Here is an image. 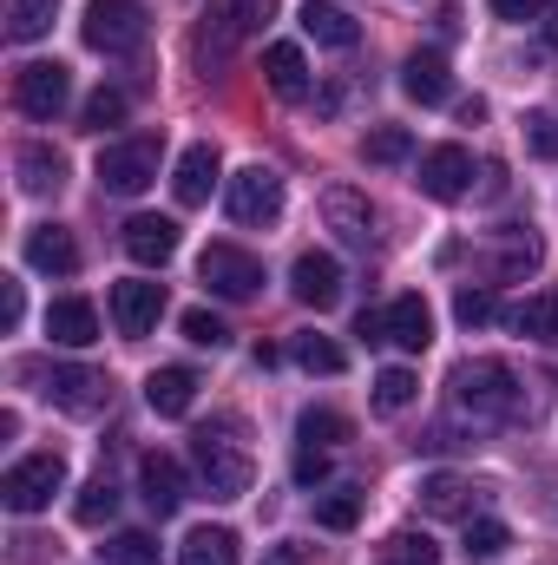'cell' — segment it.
Instances as JSON below:
<instances>
[{
    "label": "cell",
    "mask_w": 558,
    "mask_h": 565,
    "mask_svg": "<svg viewBox=\"0 0 558 565\" xmlns=\"http://www.w3.org/2000/svg\"><path fill=\"white\" fill-rule=\"evenodd\" d=\"M453 316H460L466 329H480V322H493V316H500V302H493V289H486V282H460V289H453Z\"/></svg>",
    "instance_id": "37"
},
{
    "label": "cell",
    "mask_w": 558,
    "mask_h": 565,
    "mask_svg": "<svg viewBox=\"0 0 558 565\" xmlns=\"http://www.w3.org/2000/svg\"><path fill=\"white\" fill-rule=\"evenodd\" d=\"M322 217H329V231H335L342 244H355V250H368V244H375V211H368V198H362V191L329 184V191H322Z\"/></svg>",
    "instance_id": "11"
},
{
    "label": "cell",
    "mask_w": 558,
    "mask_h": 565,
    "mask_svg": "<svg viewBox=\"0 0 558 565\" xmlns=\"http://www.w3.org/2000/svg\"><path fill=\"white\" fill-rule=\"evenodd\" d=\"M539 26H546V46L558 53V7H546V20H539Z\"/></svg>",
    "instance_id": "51"
},
{
    "label": "cell",
    "mask_w": 558,
    "mask_h": 565,
    "mask_svg": "<svg viewBox=\"0 0 558 565\" xmlns=\"http://www.w3.org/2000/svg\"><path fill=\"white\" fill-rule=\"evenodd\" d=\"M388 559L395 565H433L440 559V546H433L427 533H395V540H388Z\"/></svg>",
    "instance_id": "42"
},
{
    "label": "cell",
    "mask_w": 558,
    "mask_h": 565,
    "mask_svg": "<svg viewBox=\"0 0 558 565\" xmlns=\"http://www.w3.org/2000/svg\"><path fill=\"white\" fill-rule=\"evenodd\" d=\"M388 342L408 349V355H420V349L433 342V309H427V296H395V302H388Z\"/></svg>",
    "instance_id": "22"
},
{
    "label": "cell",
    "mask_w": 558,
    "mask_h": 565,
    "mask_svg": "<svg viewBox=\"0 0 558 565\" xmlns=\"http://www.w3.org/2000/svg\"><path fill=\"white\" fill-rule=\"evenodd\" d=\"M302 33H309L315 46H335V53H348V46L362 40L355 13H348V7H335V0H302Z\"/></svg>",
    "instance_id": "20"
},
{
    "label": "cell",
    "mask_w": 558,
    "mask_h": 565,
    "mask_svg": "<svg viewBox=\"0 0 558 565\" xmlns=\"http://www.w3.org/2000/svg\"><path fill=\"white\" fill-rule=\"evenodd\" d=\"M526 151H533V158H558V119L552 113H526Z\"/></svg>",
    "instance_id": "43"
},
{
    "label": "cell",
    "mask_w": 558,
    "mask_h": 565,
    "mask_svg": "<svg viewBox=\"0 0 558 565\" xmlns=\"http://www.w3.org/2000/svg\"><path fill=\"white\" fill-rule=\"evenodd\" d=\"M480 191H486V198H500V191H506V164H486V184H480Z\"/></svg>",
    "instance_id": "49"
},
{
    "label": "cell",
    "mask_w": 558,
    "mask_h": 565,
    "mask_svg": "<svg viewBox=\"0 0 558 565\" xmlns=\"http://www.w3.org/2000/svg\"><path fill=\"white\" fill-rule=\"evenodd\" d=\"M46 395H53V408H66V415H99V408H106V375L66 362V369H53Z\"/></svg>",
    "instance_id": "13"
},
{
    "label": "cell",
    "mask_w": 558,
    "mask_h": 565,
    "mask_svg": "<svg viewBox=\"0 0 558 565\" xmlns=\"http://www.w3.org/2000/svg\"><path fill=\"white\" fill-rule=\"evenodd\" d=\"M289 355H296V362H302L309 375H342V369H348V355H342V349H335L329 335H315V329H302Z\"/></svg>",
    "instance_id": "32"
},
{
    "label": "cell",
    "mask_w": 558,
    "mask_h": 565,
    "mask_svg": "<svg viewBox=\"0 0 558 565\" xmlns=\"http://www.w3.org/2000/svg\"><path fill=\"white\" fill-rule=\"evenodd\" d=\"M270 565H302V546H296V540H289V546H277V553H270Z\"/></svg>",
    "instance_id": "50"
},
{
    "label": "cell",
    "mask_w": 558,
    "mask_h": 565,
    "mask_svg": "<svg viewBox=\"0 0 558 565\" xmlns=\"http://www.w3.org/2000/svg\"><path fill=\"white\" fill-rule=\"evenodd\" d=\"M466 184H473L466 145H433V151H420V191H427V198L453 204V198H466Z\"/></svg>",
    "instance_id": "9"
},
{
    "label": "cell",
    "mask_w": 558,
    "mask_h": 565,
    "mask_svg": "<svg viewBox=\"0 0 558 565\" xmlns=\"http://www.w3.org/2000/svg\"><path fill=\"white\" fill-rule=\"evenodd\" d=\"M197 277H204V289H217V296L244 302V296H257V289H264V264H257L250 250H237V244H211V250L197 257Z\"/></svg>",
    "instance_id": "8"
},
{
    "label": "cell",
    "mask_w": 558,
    "mask_h": 565,
    "mask_svg": "<svg viewBox=\"0 0 558 565\" xmlns=\"http://www.w3.org/2000/svg\"><path fill=\"white\" fill-rule=\"evenodd\" d=\"M158 316H164V282H112V322H119V335H151L158 329Z\"/></svg>",
    "instance_id": "10"
},
{
    "label": "cell",
    "mask_w": 558,
    "mask_h": 565,
    "mask_svg": "<svg viewBox=\"0 0 558 565\" xmlns=\"http://www.w3.org/2000/svg\"><path fill=\"white\" fill-rule=\"evenodd\" d=\"M53 13H60V0H7V40H13V46L40 40V33L53 26Z\"/></svg>",
    "instance_id": "31"
},
{
    "label": "cell",
    "mask_w": 558,
    "mask_h": 565,
    "mask_svg": "<svg viewBox=\"0 0 558 565\" xmlns=\"http://www.w3.org/2000/svg\"><path fill=\"white\" fill-rule=\"evenodd\" d=\"M224 211H230V224H244V231L277 224L282 217V178L270 164H244V171L224 184Z\"/></svg>",
    "instance_id": "4"
},
{
    "label": "cell",
    "mask_w": 558,
    "mask_h": 565,
    "mask_svg": "<svg viewBox=\"0 0 558 565\" xmlns=\"http://www.w3.org/2000/svg\"><path fill=\"white\" fill-rule=\"evenodd\" d=\"M60 487H66V460L60 454H26V460L7 467L0 500H7V513H46Z\"/></svg>",
    "instance_id": "3"
},
{
    "label": "cell",
    "mask_w": 558,
    "mask_h": 565,
    "mask_svg": "<svg viewBox=\"0 0 558 565\" xmlns=\"http://www.w3.org/2000/svg\"><path fill=\"white\" fill-rule=\"evenodd\" d=\"M296 434H302V447H335V440H348V422H342L335 408H309V415L296 422Z\"/></svg>",
    "instance_id": "39"
},
{
    "label": "cell",
    "mask_w": 558,
    "mask_h": 565,
    "mask_svg": "<svg viewBox=\"0 0 558 565\" xmlns=\"http://www.w3.org/2000/svg\"><path fill=\"white\" fill-rule=\"evenodd\" d=\"M264 79H270V93H277V99H302V93H309V60H302V46H296V40L264 46Z\"/></svg>",
    "instance_id": "24"
},
{
    "label": "cell",
    "mask_w": 558,
    "mask_h": 565,
    "mask_svg": "<svg viewBox=\"0 0 558 565\" xmlns=\"http://www.w3.org/2000/svg\"><path fill=\"white\" fill-rule=\"evenodd\" d=\"M99 553H106V565H158V540L151 533H112Z\"/></svg>",
    "instance_id": "38"
},
{
    "label": "cell",
    "mask_w": 558,
    "mask_h": 565,
    "mask_svg": "<svg viewBox=\"0 0 558 565\" xmlns=\"http://www.w3.org/2000/svg\"><path fill=\"white\" fill-rule=\"evenodd\" d=\"M289 289H296V302H309V309H335V302H342V264H335L329 250H302L296 270H289Z\"/></svg>",
    "instance_id": "12"
},
{
    "label": "cell",
    "mask_w": 558,
    "mask_h": 565,
    "mask_svg": "<svg viewBox=\"0 0 558 565\" xmlns=\"http://www.w3.org/2000/svg\"><path fill=\"white\" fill-rule=\"evenodd\" d=\"M224 7L237 13V26H244V33H257V26L277 13V0H224Z\"/></svg>",
    "instance_id": "44"
},
{
    "label": "cell",
    "mask_w": 558,
    "mask_h": 565,
    "mask_svg": "<svg viewBox=\"0 0 558 565\" xmlns=\"http://www.w3.org/2000/svg\"><path fill=\"white\" fill-rule=\"evenodd\" d=\"M415 395H420V382L408 375V369H382V375H375V408H382V415L415 408Z\"/></svg>",
    "instance_id": "35"
},
{
    "label": "cell",
    "mask_w": 558,
    "mask_h": 565,
    "mask_svg": "<svg viewBox=\"0 0 558 565\" xmlns=\"http://www.w3.org/2000/svg\"><path fill=\"white\" fill-rule=\"evenodd\" d=\"M26 264L46 270V277H73V270H79V244H73V231H66V224H40V231H26Z\"/></svg>",
    "instance_id": "19"
},
{
    "label": "cell",
    "mask_w": 558,
    "mask_h": 565,
    "mask_svg": "<svg viewBox=\"0 0 558 565\" xmlns=\"http://www.w3.org/2000/svg\"><path fill=\"white\" fill-rule=\"evenodd\" d=\"M86 132H106V126H126V93H112V86H99L93 99H86Z\"/></svg>",
    "instance_id": "41"
},
{
    "label": "cell",
    "mask_w": 558,
    "mask_h": 565,
    "mask_svg": "<svg viewBox=\"0 0 558 565\" xmlns=\"http://www.w3.org/2000/svg\"><path fill=\"white\" fill-rule=\"evenodd\" d=\"M191 460H197V473H204V487H211V500H244L250 493V480H257V467H250V454L237 447V440H224V434H197L191 440Z\"/></svg>",
    "instance_id": "2"
},
{
    "label": "cell",
    "mask_w": 558,
    "mask_h": 565,
    "mask_svg": "<svg viewBox=\"0 0 558 565\" xmlns=\"http://www.w3.org/2000/svg\"><path fill=\"white\" fill-rule=\"evenodd\" d=\"M322 473H329V454H322V447H296V480H302V487H315Z\"/></svg>",
    "instance_id": "45"
},
{
    "label": "cell",
    "mask_w": 558,
    "mask_h": 565,
    "mask_svg": "<svg viewBox=\"0 0 558 565\" xmlns=\"http://www.w3.org/2000/svg\"><path fill=\"white\" fill-rule=\"evenodd\" d=\"M79 33H86V46H93V53L126 60V53H139V46H144V7H139V0H93Z\"/></svg>",
    "instance_id": "5"
},
{
    "label": "cell",
    "mask_w": 558,
    "mask_h": 565,
    "mask_svg": "<svg viewBox=\"0 0 558 565\" xmlns=\"http://www.w3.org/2000/svg\"><path fill=\"white\" fill-rule=\"evenodd\" d=\"M46 335H53L60 349H86V342H99V309L79 302V296H60V302L46 309Z\"/></svg>",
    "instance_id": "21"
},
{
    "label": "cell",
    "mask_w": 558,
    "mask_h": 565,
    "mask_svg": "<svg viewBox=\"0 0 558 565\" xmlns=\"http://www.w3.org/2000/svg\"><path fill=\"white\" fill-rule=\"evenodd\" d=\"M388 565H395V559H388Z\"/></svg>",
    "instance_id": "52"
},
{
    "label": "cell",
    "mask_w": 558,
    "mask_h": 565,
    "mask_svg": "<svg viewBox=\"0 0 558 565\" xmlns=\"http://www.w3.org/2000/svg\"><path fill=\"white\" fill-rule=\"evenodd\" d=\"M506 546H513V533H506L500 520H473V526H466V546H460V553H466L473 565H493L500 553H506Z\"/></svg>",
    "instance_id": "36"
},
{
    "label": "cell",
    "mask_w": 558,
    "mask_h": 565,
    "mask_svg": "<svg viewBox=\"0 0 558 565\" xmlns=\"http://www.w3.org/2000/svg\"><path fill=\"white\" fill-rule=\"evenodd\" d=\"M500 20H546V0H493Z\"/></svg>",
    "instance_id": "48"
},
{
    "label": "cell",
    "mask_w": 558,
    "mask_h": 565,
    "mask_svg": "<svg viewBox=\"0 0 558 565\" xmlns=\"http://www.w3.org/2000/svg\"><path fill=\"white\" fill-rule=\"evenodd\" d=\"M355 335L362 342H388V309H362L355 316Z\"/></svg>",
    "instance_id": "47"
},
{
    "label": "cell",
    "mask_w": 558,
    "mask_h": 565,
    "mask_svg": "<svg viewBox=\"0 0 558 565\" xmlns=\"http://www.w3.org/2000/svg\"><path fill=\"white\" fill-rule=\"evenodd\" d=\"M178 565H237V533L230 526H197L178 546Z\"/></svg>",
    "instance_id": "28"
},
{
    "label": "cell",
    "mask_w": 558,
    "mask_h": 565,
    "mask_svg": "<svg viewBox=\"0 0 558 565\" xmlns=\"http://www.w3.org/2000/svg\"><path fill=\"white\" fill-rule=\"evenodd\" d=\"M20 316H26V296H20V282L0 277V322H7V329H20Z\"/></svg>",
    "instance_id": "46"
},
{
    "label": "cell",
    "mask_w": 558,
    "mask_h": 565,
    "mask_svg": "<svg viewBox=\"0 0 558 565\" xmlns=\"http://www.w3.org/2000/svg\"><path fill=\"white\" fill-rule=\"evenodd\" d=\"M66 184V158L53 151V145H26L20 151V191L26 198H46V191H60Z\"/></svg>",
    "instance_id": "27"
},
{
    "label": "cell",
    "mask_w": 558,
    "mask_h": 565,
    "mask_svg": "<svg viewBox=\"0 0 558 565\" xmlns=\"http://www.w3.org/2000/svg\"><path fill=\"white\" fill-rule=\"evenodd\" d=\"M139 500L158 520H171V513L184 507V467H178L171 454H144L139 460Z\"/></svg>",
    "instance_id": "14"
},
{
    "label": "cell",
    "mask_w": 558,
    "mask_h": 565,
    "mask_svg": "<svg viewBox=\"0 0 558 565\" xmlns=\"http://www.w3.org/2000/svg\"><path fill=\"white\" fill-rule=\"evenodd\" d=\"M362 507H368L362 487H335V493L315 500V526H329V533H355V526H362Z\"/></svg>",
    "instance_id": "30"
},
{
    "label": "cell",
    "mask_w": 558,
    "mask_h": 565,
    "mask_svg": "<svg viewBox=\"0 0 558 565\" xmlns=\"http://www.w3.org/2000/svg\"><path fill=\"white\" fill-rule=\"evenodd\" d=\"M401 93L420 99V106H447L453 99V73H447V53H433V46H420L401 60Z\"/></svg>",
    "instance_id": "15"
},
{
    "label": "cell",
    "mask_w": 558,
    "mask_h": 565,
    "mask_svg": "<svg viewBox=\"0 0 558 565\" xmlns=\"http://www.w3.org/2000/svg\"><path fill=\"white\" fill-rule=\"evenodd\" d=\"M362 158H368V164H401V158H415V132H408V126H375V132L362 139Z\"/></svg>",
    "instance_id": "34"
},
{
    "label": "cell",
    "mask_w": 558,
    "mask_h": 565,
    "mask_svg": "<svg viewBox=\"0 0 558 565\" xmlns=\"http://www.w3.org/2000/svg\"><path fill=\"white\" fill-rule=\"evenodd\" d=\"M506 322H513V335L552 342V335H558V289H533L526 302H513V309H506Z\"/></svg>",
    "instance_id": "26"
},
{
    "label": "cell",
    "mask_w": 558,
    "mask_h": 565,
    "mask_svg": "<svg viewBox=\"0 0 558 565\" xmlns=\"http://www.w3.org/2000/svg\"><path fill=\"white\" fill-rule=\"evenodd\" d=\"M466 480L460 473H427L420 480V513H433V520H453V513H466Z\"/></svg>",
    "instance_id": "29"
},
{
    "label": "cell",
    "mask_w": 558,
    "mask_h": 565,
    "mask_svg": "<svg viewBox=\"0 0 558 565\" xmlns=\"http://www.w3.org/2000/svg\"><path fill=\"white\" fill-rule=\"evenodd\" d=\"M217 145H184V158H178V171H171V191H178V204L191 211V204H204L211 198V184H217Z\"/></svg>",
    "instance_id": "18"
},
{
    "label": "cell",
    "mask_w": 558,
    "mask_h": 565,
    "mask_svg": "<svg viewBox=\"0 0 558 565\" xmlns=\"http://www.w3.org/2000/svg\"><path fill=\"white\" fill-rule=\"evenodd\" d=\"M66 99H73V73H66L60 60H33V66L13 73V106H20L26 119H60Z\"/></svg>",
    "instance_id": "7"
},
{
    "label": "cell",
    "mask_w": 558,
    "mask_h": 565,
    "mask_svg": "<svg viewBox=\"0 0 558 565\" xmlns=\"http://www.w3.org/2000/svg\"><path fill=\"white\" fill-rule=\"evenodd\" d=\"M144 402H151V415H191V402H197V375L191 369H158L151 382H144Z\"/></svg>",
    "instance_id": "25"
},
{
    "label": "cell",
    "mask_w": 558,
    "mask_h": 565,
    "mask_svg": "<svg viewBox=\"0 0 558 565\" xmlns=\"http://www.w3.org/2000/svg\"><path fill=\"white\" fill-rule=\"evenodd\" d=\"M539 257H546V250H539V237H533V231H519V224H506V231H500V250H493V264H486V270H493L500 282H526L533 270H539Z\"/></svg>",
    "instance_id": "23"
},
{
    "label": "cell",
    "mask_w": 558,
    "mask_h": 565,
    "mask_svg": "<svg viewBox=\"0 0 558 565\" xmlns=\"http://www.w3.org/2000/svg\"><path fill=\"white\" fill-rule=\"evenodd\" d=\"M158 139H119L99 151V191H112V198H139L144 184L158 178Z\"/></svg>",
    "instance_id": "6"
},
{
    "label": "cell",
    "mask_w": 558,
    "mask_h": 565,
    "mask_svg": "<svg viewBox=\"0 0 558 565\" xmlns=\"http://www.w3.org/2000/svg\"><path fill=\"white\" fill-rule=\"evenodd\" d=\"M184 342H197V349H230V322L211 316V309H184Z\"/></svg>",
    "instance_id": "40"
},
{
    "label": "cell",
    "mask_w": 558,
    "mask_h": 565,
    "mask_svg": "<svg viewBox=\"0 0 558 565\" xmlns=\"http://www.w3.org/2000/svg\"><path fill=\"white\" fill-rule=\"evenodd\" d=\"M453 408L473 422H513L519 415V382L506 362H466L453 369Z\"/></svg>",
    "instance_id": "1"
},
{
    "label": "cell",
    "mask_w": 558,
    "mask_h": 565,
    "mask_svg": "<svg viewBox=\"0 0 558 565\" xmlns=\"http://www.w3.org/2000/svg\"><path fill=\"white\" fill-rule=\"evenodd\" d=\"M112 513H119V487H112L106 473H99L93 487H79V500H73V520H79V526H106Z\"/></svg>",
    "instance_id": "33"
},
{
    "label": "cell",
    "mask_w": 558,
    "mask_h": 565,
    "mask_svg": "<svg viewBox=\"0 0 558 565\" xmlns=\"http://www.w3.org/2000/svg\"><path fill=\"white\" fill-rule=\"evenodd\" d=\"M244 40V26H237V13L230 7H211V13H197V33H191V60L211 73V66H224L230 60V46Z\"/></svg>",
    "instance_id": "17"
},
{
    "label": "cell",
    "mask_w": 558,
    "mask_h": 565,
    "mask_svg": "<svg viewBox=\"0 0 558 565\" xmlns=\"http://www.w3.org/2000/svg\"><path fill=\"white\" fill-rule=\"evenodd\" d=\"M126 257H132L139 270H164V264L178 257V224H171V217H132V224H126Z\"/></svg>",
    "instance_id": "16"
}]
</instances>
